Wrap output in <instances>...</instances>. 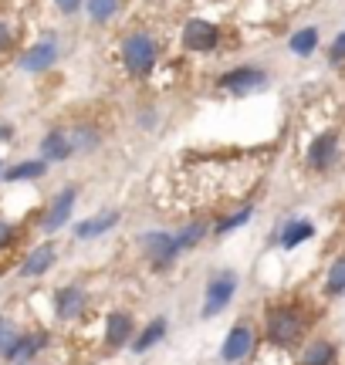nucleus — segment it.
<instances>
[{"instance_id":"f257e3e1","label":"nucleus","mask_w":345,"mask_h":365,"mask_svg":"<svg viewBox=\"0 0 345 365\" xmlns=\"http://www.w3.org/2000/svg\"><path fill=\"white\" fill-rule=\"evenodd\" d=\"M267 325V341L271 345H294V341L305 335L308 328V318L302 314V308H294V304H274L264 318Z\"/></svg>"},{"instance_id":"f03ea898","label":"nucleus","mask_w":345,"mask_h":365,"mask_svg":"<svg viewBox=\"0 0 345 365\" xmlns=\"http://www.w3.org/2000/svg\"><path fill=\"white\" fill-rule=\"evenodd\" d=\"M122 61L133 75H149L156 65V44L149 34H129L122 44Z\"/></svg>"},{"instance_id":"7ed1b4c3","label":"nucleus","mask_w":345,"mask_h":365,"mask_svg":"<svg viewBox=\"0 0 345 365\" xmlns=\"http://www.w3.org/2000/svg\"><path fill=\"white\" fill-rule=\"evenodd\" d=\"M143 250H146L149 264L156 267V271H163V267H170L183 250H180V240L172 234H166V230H153V234L143 237Z\"/></svg>"},{"instance_id":"20e7f679","label":"nucleus","mask_w":345,"mask_h":365,"mask_svg":"<svg viewBox=\"0 0 345 365\" xmlns=\"http://www.w3.org/2000/svg\"><path fill=\"white\" fill-rule=\"evenodd\" d=\"M234 291H237V277L230 271L217 274L210 284H207V298H203V318H213V314H220L230 304L234 298Z\"/></svg>"},{"instance_id":"39448f33","label":"nucleus","mask_w":345,"mask_h":365,"mask_svg":"<svg viewBox=\"0 0 345 365\" xmlns=\"http://www.w3.org/2000/svg\"><path fill=\"white\" fill-rule=\"evenodd\" d=\"M264 85H267V75L254 65L234 68V71H227L224 78H220V88L230 91V95H251V91H261Z\"/></svg>"},{"instance_id":"423d86ee","label":"nucleus","mask_w":345,"mask_h":365,"mask_svg":"<svg viewBox=\"0 0 345 365\" xmlns=\"http://www.w3.org/2000/svg\"><path fill=\"white\" fill-rule=\"evenodd\" d=\"M217 41H220V31H217V24H210V21L193 17V21L183 24V48L186 51H213Z\"/></svg>"},{"instance_id":"0eeeda50","label":"nucleus","mask_w":345,"mask_h":365,"mask_svg":"<svg viewBox=\"0 0 345 365\" xmlns=\"http://www.w3.org/2000/svg\"><path fill=\"white\" fill-rule=\"evenodd\" d=\"M251 349H254L251 325H234L230 331H227L224 349H220V359H224V362H244V359L251 355Z\"/></svg>"},{"instance_id":"6e6552de","label":"nucleus","mask_w":345,"mask_h":365,"mask_svg":"<svg viewBox=\"0 0 345 365\" xmlns=\"http://www.w3.org/2000/svg\"><path fill=\"white\" fill-rule=\"evenodd\" d=\"M54 61H58V41H54V34H48L44 41H38L34 48H27L21 54V68L24 71H48Z\"/></svg>"},{"instance_id":"1a4fd4ad","label":"nucleus","mask_w":345,"mask_h":365,"mask_svg":"<svg viewBox=\"0 0 345 365\" xmlns=\"http://www.w3.org/2000/svg\"><path fill=\"white\" fill-rule=\"evenodd\" d=\"M75 196H78V190H75V186H68V190H61V193L51 200V207H48L44 220H41V227H44L48 234L61 230V227L68 223V217H71V207H75Z\"/></svg>"},{"instance_id":"9d476101","label":"nucleus","mask_w":345,"mask_h":365,"mask_svg":"<svg viewBox=\"0 0 345 365\" xmlns=\"http://www.w3.org/2000/svg\"><path fill=\"white\" fill-rule=\"evenodd\" d=\"M335 153H339V132H321L319 139L308 149V163L311 170H329L335 163Z\"/></svg>"},{"instance_id":"9b49d317","label":"nucleus","mask_w":345,"mask_h":365,"mask_svg":"<svg viewBox=\"0 0 345 365\" xmlns=\"http://www.w3.org/2000/svg\"><path fill=\"white\" fill-rule=\"evenodd\" d=\"M41 153H44V159H51V163L68 159L71 153H75V139H71V132H65V129L48 132V135L41 139Z\"/></svg>"},{"instance_id":"f8f14e48","label":"nucleus","mask_w":345,"mask_h":365,"mask_svg":"<svg viewBox=\"0 0 345 365\" xmlns=\"http://www.w3.org/2000/svg\"><path fill=\"white\" fill-rule=\"evenodd\" d=\"M54 308H58V318H78L81 308H85V291L81 287H61L58 294H54Z\"/></svg>"},{"instance_id":"ddd939ff","label":"nucleus","mask_w":345,"mask_h":365,"mask_svg":"<svg viewBox=\"0 0 345 365\" xmlns=\"http://www.w3.org/2000/svg\"><path fill=\"white\" fill-rule=\"evenodd\" d=\"M129 339H133V318L125 312H112L105 318V341L112 349H119V345H125Z\"/></svg>"},{"instance_id":"4468645a","label":"nucleus","mask_w":345,"mask_h":365,"mask_svg":"<svg viewBox=\"0 0 345 365\" xmlns=\"http://www.w3.org/2000/svg\"><path fill=\"white\" fill-rule=\"evenodd\" d=\"M119 223V213L115 210H108V213H98V217H88V220H81L75 227V237L78 240H92V237H102L105 230H112Z\"/></svg>"},{"instance_id":"2eb2a0df","label":"nucleus","mask_w":345,"mask_h":365,"mask_svg":"<svg viewBox=\"0 0 345 365\" xmlns=\"http://www.w3.org/2000/svg\"><path fill=\"white\" fill-rule=\"evenodd\" d=\"M51 264H54V247L51 244H41L38 250H31V254H27V261L21 264V274H24V277H41Z\"/></svg>"},{"instance_id":"dca6fc26","label":"nucleus","mask_w":345,"mask_h":365,"mask_svg":"<svg viewBox=\"0 0 345 365\" xmlns=\"http://www.w3.org/2000/svg\"><path fill=\"white\" fill-rule=\"evenodd\" d=\"M44 170H48V163H44V159H27V163H17V166H11V170L4 173V180H7V182L38 180V176H44Z\"/></svg>"},{"instance_id":"f3484780","label":"nucleus","mask_w":345,"mask_h":365,"mask_svg":"<svg viewBox=\"0 0 345 365\" xmlns=\"http://www.w3.org/2000/svg\"><path fill=\"white\" fill-rule=\"evenodd\" d=\"M311 234H315V227H311L308 220H294V223H288V227H284V234H281V247L294 250L298 244H305Z\"/></svg>"},{"instance_id":"a211bd4d","label":"nucleus","mask_w":345,"mask_h":365,"mask_svg":"<svg viewBox=\"0 0 345 365\" xmlns=\"http://www.w3.org/2000/svg\"><path fill=\"white\" fill-rule=\"evenodd\" d=\"M163 335H166V322L163 318H156V322H149L146 331L139 335V339H133V352H149L156 341H163Z\"/></svg>"},{"instance_id":"6ab92c4d","label":"nucleus","mask_w":345,"mask_h":365,"mask_svg":"<svg viewBox=\"0 0 345 365\" xmlns=\"http://www.w3.org/2000/svg\"><path fill=\"white\" fill-rule=\"evenodd\" d=\"M335 362V345L332 341H311L308 352L302 355V365H332Z\"/></svg>"},{"instance_id":"aec40b11","label":"nucleus","mask_w":345,"mask_h":365,"mask_svg":"<svg viewBox=\"0 0 345 365\" xmlns=\"http://www.w3.org/2000/svg\"><path fill=\"white\" fill-rule=\"evenodd\" d=\"M315 44H319V31H315V27H302V31L292 38L288 48H292L294 54H311L315 51Z\"/></svg>"},{"instance_id":"412c9836","label":"nucleus","mask_w":345,"mask_h":365,"mask_svg":"<svg viewBox=\"0 0 345 365\" xmlns=\"http://www.w3.org/2000/svg\"><path fill=\"white\" fill-rule=\"evenodd\" d=\"M119 11V0H88V17H92L95 24H105L112 21Z\"/></svg>"},{"instance_id":"4be33fe9","label":"nucleus","mask_w":345,"mask_h":365,"mask_svg":"<svg viewBox=\"0 0 345 365\" xmlns=\"http://www.w3.org/2000/svg\"><path fill=\"white\" fill-rule=\"evenodd\" d=\"M329 294H345V254L329 267Z\"/></svg>"},{"instance_id":"5701e85b","label":"nucleus","mask_w":345,"mask_h":365,"mask_svg":"<svg viewBox=\"0 0 345 365\" xmlns=\"http://www.w3.org/2000/svg\"><path fill=\"white\" fill-rule=\"evenodd\" d=\"M251 213H254L251 207L237 210V213H230V217H224V220L217 223V227H213V230H217V234H230V230H237V227H244V223L251 220Z\"/></svg>"},{"instance_id":"b1692460","label":"nucleus","mask_w":345,"mask_h":365,"mask_svg":"<svg viewBox=\"0 0 345 365\" xmlns=\"http://www.w3.org/2000/svg\"><path fill=\"white\" fill-rule=\"evenodd\" d=\"M207 234V223L203 220H197V223H190V227H186L183 234L176 237V240H180V250H186V247H193V244H197L200 237Z\"/></svg>"},{"instance_id":"393cba45","label":"nucleus","mask_w":345,"mask_h":365,"mask_svg":"<svg viewBox=\"0 0 345 365\" xmlns=\"http://www.w3.org/2000/svg\"><path fill=\"white\" fill-rule=\"evenodd\" d=\"M54 4H58L61 14H78V7H81V0H54Z\"/></svg>"},{"instance_id":"a878e982","label":"nucleus","mask_w":345,"mask_h":365,"mask_svg":"<svg viewBox=\"0 0 345 365\" xmlns=\"http://www.w3.org/2000/svg\"><path fill=\"white\" fill-rule=\"evenodd\" d=\"M11 27L4 24V21H0V51H7V48H11Z\"/></svg>"},{"instance_id":"bb28decb","label":"nucleus","mask_w":345,"mask_h":365,"mask_svg":"<svg viewBox=\"0 0 345 365\" xmlns=\"http://www.w3.org/2000/svg\"><path fill=\"white\" fill-rule=\"evenodd\" d=\"M332 58L339 61V58H345V31L335 38V44H332Z\"/></svg>"},{"instance_id":"cd10ccee","label":"nucleus","mask_w":345,"mask_h":365,"mask_svg":"<svg viewBox=\"0 0 345 365\" xmlns=\"http://www.w3.org/2000/svg\"><path fill=\"white\" fill-rule=\"evenodd\" d=\"M11 234H14V230H11V223H4V220H0V247H4V244L11 240Z\"/></svg>"},{"instance_id":"c85d7f7f","label":"nucleus","mask_w":345,"mask_h":365,"mask_svg":"<svg viewBox=\"0 0 345 365\" xmlns=\"http://www.w3.org/2000/svg\"><path fill=\"white\" fill-rule=\"evenodd\" d=\"M0 139H11V129H4V125H0Z\"/></svg>"}]
</instances>
